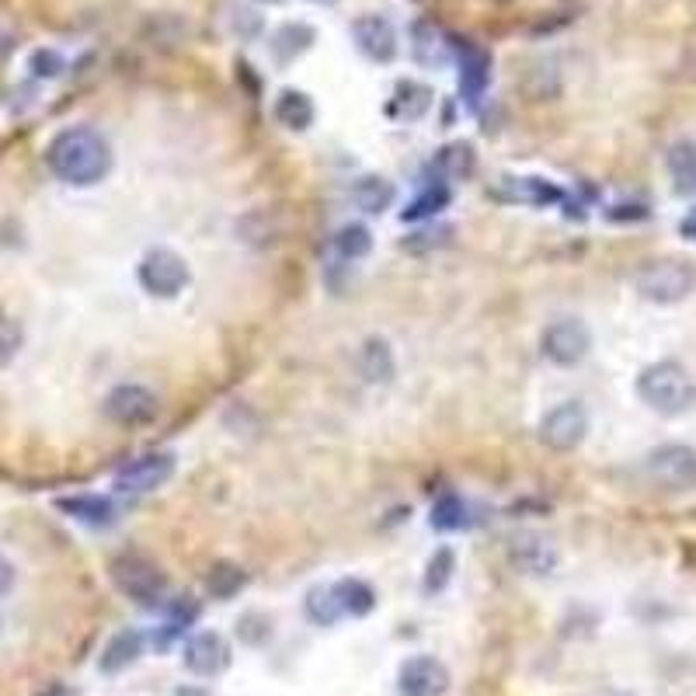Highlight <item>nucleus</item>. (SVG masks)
<instances>
[{
	"label": "nucleus",
	"mask_w": 696,
	"mask_h": 696,
	"mask_svg": "<svg viewBox=\"0 0 696 696\" xmlns=\"http://www.w3.org/2000/svg\"><path fill=\"white\" fill-rule=\"evenodd\" d=\"M46 161L53 174L67 185H94L112 168V150L105 137L94 133L88 125H70L53 137L46 150Z\"/></svg>",
	"instance_id": "f257e3e1"
},
{
	"label": "nucleus",
	"mask_w": 696,
	"mask_h": 696,
	"mask_svg": "<svg viewBox=\"0 0 696 696\" xmlns=\"http://www.w3.org/2000/svg\"><path fill=\"white\" fill-rule=\"evenodd\" d=\"M637 397L648 404L652 411H658V415H683V411L693 404L696 391H693V380L686 376L683 366L655 363L648 370H640Z\"/></svg>",
	"instance_id": "f03ea898"
},
{
	"label": "nucleus",
	"mask_w": 696,
	"mask_h": 696,
	"mask_svg": "<svg viewBox=\"0 0 696 696\" xmlns=\"http://www.w3.org/2000/svg\"><path fill=\"white\" fill-rule=\"evenodd\" d=\"M112 582L122 596H129L140 606H161L168 592V578L161 575L158 564L143 554H119L112 561Z\"/></svg>",
	"instance_id": "7ed1b4c3"
},
{
	"label": "nucleus",
	"mask_w": 696,
	"mask_h": 696,
	"mask_svg": "<svg viewBox=\"0 0 696 696\" xmlns=\"http://www.w3.org/2000/svg\"><path fill=\"white\" fill-rule=\"evenodd\" d=\"M644 474L662 492H689L696 487V450L683 443L658 446L644 460Z\"/></svg>",
	"instance_id": "20e7f679"
},
{
	"label": "nucleus",
	"mask_w": 696,
	"mask_h": 696,
	"mask_svg": "<svg viewBox=\"0 0 696 696\" xmlns=\"http://www.w3.org/2000/svg\"><path fill=\"white\" fill-rule=\"evenodd\" d=\"M140 286L150 296L171 300L189 286V265L182 254H174L171 248H153L143 254L140 262Z\"/></svg>",
	"instance_id": "39448f33"
},
{
	"label": "nucleus",
	"mask_w": 696,
	"mask_h": 696,
	"mask_svg": "<svg viewBox=\"0 0 696 696\" xmlns=\"http://www.w3.org/2000/svg\"><path fill=\"white\" fill-rule=\"evenodd\" d=\"M693 290V272L679 262H655L640 269L637 275V293L652 303H679Z\"/></svg>",
	"instance_id": "423d86ee"
},
{
	"label": "nucleus",
	"mask_w": 696,
	"mask_h": 696,
	"mask_svg": "<svg viewBox=\"0 0 696 696\" xmlns=\"http://www.w3.org/2000/svg\"><path fill=\"white\" fill-rule=\"evenodd\" d=\"M539 349H544V355L551 359V363H557V366H578L582 359L588 355V349H592V334H588V327L582 321L561 317V321H554L544 331Z\"/></svg>",
	"instance_id": "0eeeda50"
},
{
	"label": "nucleus",
	"mask_w": 696,
	"mask_h": 696,
	"mask_svg": "<svg viewBox=\"0 0 696 696\" xmlns=\"http://www.w3.org/2000/svg\"><path fill=\"white\" fill-rule=\"evenodd\" d=\"M585 432H588V415H585V407L575 404V401L557 404L554 411H547L544 422H539V440L557 453H568V450L582 446Z\"/></svg>",
	"instance_id": "6e6552de"
},
{
	"label": "nucleus",
	"mask_w": 696,
	"mask_h": 696,
	"mask_svg": "<svg viewBox=\"0 0 696 696\" xmlns=\"http://www.w3.org/2000/svg\"><path fill=\"white\" fill-rule=\"evenodd\" d=\"M397 686H401V696H446L450 668L432 655H415L401 665Z\"/></svg>",
	"instance_id": "1a4fd4ad"
},
{
	"label": "nucleus",
	"mask_w": 696,
	"mask_h": 696,
	"mask_svg": "<svg viewBox=\"0 0 696 696\" xmlns=\"http://www.w3.org/2000/svg\"><path fill=\"white\" fill-rule=\"evenodd\" d=\"M182 662H185V668L192 676L213 679L230 665V648H226V640L216 631H199V634H192L185 640Z\"/></svg>",
	"instance_id": "9d476101"
},
{
	"label": "nucleus",
	"mask_w": 696,
	"mask_h": 696,
	"mask_svg": "<svg viewBox=\"0 0 696 696\" xmlns=\"http://www.w3.org/2000/svg\"><path fill=\"white\" fill-rule=\"evenodd\" d=\"M105 415L115 425H147L158 415V397L140 383H122L105 397Z\"/></svg>",
	"instance_id": "9b49d317"
},
{
	"label": "nucleus",
	"mask_w": 696,
	"mask_h": 696,
	"mask_svg": "<svg viewBox=\"0 0 696 696\" xmlns=\"http://www.w3.org/2000/svg\"><path fill=\"white\" fill-rule=\"evenodd\" d=\"M171 474H174V456L171 453H150V456L125 463V467L119 471V477H115V484H119V492L147 495V492H153V487H161Z\"/></svg>",
	"instance_id": "f8f14e48"
},
{
	"label": "nucleus",
	"mask_w": 696,
	"mask_h": 696,
	"mask_svg": "<svg viewBox=\"0 0 696 696\" xmlns=\"http://www.w3.org/2000/svg\"><path fill=\"white\" fill-rule=\"evenodd\" d=\"M352 39L359 49H363V57H370L373 63H391L397 57V32H394V24L380 14L355 18Z\"/></svg>",
	"instance_id": "ddd939ff"
},
{
	"label": "nucleus",
	"mask_w": 696,
	"mask_h": 696,
	"mask_svg": "<svg viewBox=\"0 0 696 696\" xmlns=\"http://www.w3.org/2000/svg\"><path fill=\"white\" fill-rule=\"evenodd\" d=\"M140 655H143V634H140V631H119V634L105 644V652H101L98 668H101L105 676H119L122 668H129Z\"/></svg>",
	"instance_id": "4468645a"
},
{
	"label": "nucleus",
	"mask_w": 696,
	"mask_h": 696,
	"mask_svg": "<svg viewBox=\"0 0 696 696\" xmlns=\"http://www.w3.org/2000/svg\"><path fill=\"white\" fill-rule=\"evenodd\" d=\"M512 564L526 575H551L557 568V551L539 536H526L512 547Z\"/></svg>",
	"instance_id": "2eb2a0df"
},
{
	"label": "nucleus",
	"mask_w": 696,
	"mask_h": 696,
	"mask_svg": "<svg viewBox=\"0 0 696 696\" xmlns=\"http://www.w3.org/2000/svg\"><path fill=\"white\" fill-rule=\"evenodd\" d=\"M314 29L311 24H303V21H290V24H282V29L272 36V57L279 60V63H293L296 57H303L306 49L314 46Z\"/></svg>",
	"instance_id": "dca6fc26"
},
{
	"label": "nucleus",
	"mask_w": 696,
	"mask_h": 696,
	"mask_svg": "<svg viewBox=\"0 0 696 696\" xmlns=\"http://www.w3.org/2000/svg\"><path fill=\"white\" fill-rule=\"evenodd\" d=\"M359 373L370 383H391L394 380V352L383 339H366L359 349Z\"/></svg>",
	"instance_id": "f3484780"
},
{
	"label": "nucleus",
	"mask_w": 696,
	"mask_h": 696,
	"mask_svg": "<svg viewBox=\"0 0 696 696\" xmlns=\"http://www.w3.org/2000/svg\"><path fill=\"white\" fill-rule=\"evenodd\" d=\"M668 174H673V185L679 195H693L696 192V143L689 140H679L668 147Z\"/></svg>",
	"instance_id": "a211bd4d"
},
{
	"label": "nucleus",
	"mask_w": 696,
	"mask_h": 696,
	"mask_svg": "<svg viewBox=\"0 0 696 696\" xmlns=\"http://www.w3.org/2000/svg\"><path fill=\"white\" fill-rule=\"evenodd\" d=\"M352 202L363 213H383V210H391L394 205V185L386 182V178L366 174L352 185Z\"/></svg>",
	"instance_id": "6ab92c4d"
},
{
	"label": "nucleus",
	"mask_w": 696,
	"mask_h": 696,
	"mask_svg": "<svg viewBox=\"0 0 696 696\" xmlns=\"http://www.w3.org/2000/svg\"><path fill=\"white\" fill-rule=\"evenodd\" d=\"M487 77H492V60H487L481 49H463V57H460V91L467 94V101H477L484 94Z\"/></svg>",
	"instance_id": "aec40b11"
},
{
	"label": "nucleus",
	"mask_w": 696,
	"mask_h": 696,
	"mask_svg": "<svg viewBox=\"0 0 696 696\" xmlns=\"http://www.w3.org/2000/svg\"><path fill=\"white\" fill-rule=\"evenodd\" d=\"M275 119L286 129H296L300 133V129H306L314 122V101L306 98L303 91H293V88L282 91L279 101H275Z\"/></svg>",
	"instance_id": "412c9836"
},
{
	"label": "nucleus",
	"mask_w": 696,
	"mask_h": 696,
	"mask_svg": "<svg viewBox=\"0 0 696 696\" xmlns=\"http://www.w3.org/2000/svg\"><path fill=\"white\" fill-rule=\"evenodd\" d=\"M331 588H334V599H339L345 616H366L376 606L373 588L366 582H359V578H342L339 585H331Z\"/></svg>",
	"instance_id": "4be33fe9"
},
{
	"label": "nucleus",
	"mask_w": 696,
	"mask_h": 696,
	"mask_svg": "<svg viewBox=\"0 0 696 696\" xmlns=\"http://www.w3.org/2000/svg\"><path fill=\"white\" fill-rule=\"evenodd\" d=\"M60 508L67 515L81 523H91V526H105L112 523V505L101 498V495H77V498H60Z\"/></svg>",
	"instance_id": "5701e85b"
},
{
	"label": "nucleus",
	"mask_w": 696,
	"mask_h": 696,
	"mask_svg": "<svg viewBox=\"0 0 696 696\" xmlns=\"http://www.w3.org/2000/svg\"><path fill=\"white\" fill-rule=\"evenodd\" d=\"M415 60L425 67H443L450 60V42L432 24H415Z\"/></svg>",
	"instance_id": "b1692460"
},
{
	"label": "nucleus",
	"mask_w": 696,
	"mask_h": 696,
	"mask_svg": "<svg viewBox=\"0 0 696 696\" xmlns=\"http://www.w3.org/2000/svg\"><path fill=\"white\" fill-rule=\"evenodd\" d=\"M432 105V91L425 84H415V81H401L397 84V98H394V112L404 115V119H418L425 115Z\"/></svg>",
	"instance_id": "393cba45"
},
{
	"label": "nucleus",
	"mask_w": 696,
	"mask_h": 696,
	"mask_svg": "<svg viewBox=\"0 0 696 696\" xmlns=\"http://www.w3.org/2000/svg\"><path fill=\"white\" fill-rule=\"evenodd\" d=\"M306 616L321 627L339 624L345 613H342L339 599H334V588H311L306 592Z\"/></svg>",
	"instance_id": "a878e982"
},
{
	"label": "nucleus",
	"mask_w": 696,
	"mask_h": 696,
	"mask_svg": "<svg viewBox=\"0 0 696 696\" xmlns=\"http://www.w3.org/2000/svg\"><path fill=\"white\" fill-rule=\"evenodd\" d=\"M435 164H440L443 178H467V174H474V164H477L474 147L471 143H450V147L440 150V161Z\"/></svg>",
	"instance_id": "bb28decb"
},
{
	"label": "nucleus",
	"mask_w": 696,
	"mask_h": 696,
	"mask_svg": "<svg viewBox=\"0 0 696 696\" xmlns=\"http://www.w3.org/2000/svg\"><path fill=\"white\" fill-rule=\"evenodd\" d=\"M373 248V238L363 223H349L339 230V238H334V251H339L345 262H355V258H366Z\"/></svg>",
	"instance_id": "cd10ccee"
},
{
	"label": "nucleus",
	"mask_w": 696,
	"mask_h": 696,
	"mask_svg": "<svg viewBox=\"0 0 696 696\" xmlns=\"http://www.w3.org/2000/svg\"><path fill=\"white\" fill-rule=\"evenodd\" d=\"M463 523H467V508H463V502L456 495H443L440 502L432 505V526L435 529H460Z\"/></svg>",
	"instance_id": "c85d7f7f"
},
{
	"label": "nucleus",
	"mask_w": 696,
	"mask_h": 696,
	"mask_svg": "<svg viewBox=\"0 0 696 696\" xmlns=\"http://www.w3.org/2000/svg\"><path fill=\"white\" fill-rule=\"evenodd\" d=\"M241 585H244V572H241V568H234V564L220 561L216 568L210 572V592H213L216 599H230Z\"/></svg>",
	"instance_id": "c756f323"
},
{
	"label": "nucleus",
	"mask_w": 696,
	"mask_h": 696,
	"mask_svg": "<svg viewBox=\"0 0 696 696\" xmlns=\"http://www.w3.org/2000/svg\"><path fill=\"white\" fill-rule=\"evenodd\" d=\"M450 578H453V551L450 547H440V551L432 554V561H428L425 592H428V596H432V592H443Z\"/></svg>",
	"instance_id": "7c9ffc66"
},
{
	"label": "nucleus",
	"mask_w": 696,
	"mask_h": 696,
	"mask_svg": "<svg viewBox=\"0 0 696 696\" xmlns=\"http://www.w3.org/2000/svg\"><path fill=\"white\" fill-rule=\"evenodd\" d=\"M515 199H523V202H533V205H547V202H557L561 192L547 182H539V178H520L515 182Z\"/></svg>",
	"instance_id": "2f4dec72"
},
{
	"label": "nucleus",
	"mask_w": 696,
	"mask_h": 696,
	"mask_svg": "<svg viewBox=\"0 0 696 696\" xmlns=\"http://www.w3.org/2000/svg\"><path fill=\"white\" fill-rule=\"evenodd\" d=\"M446 199H450V192H446V189H428V192H422L415 202L407 205V210H404V220H422V216L440 213L443 205H446Z\"/></svg>",
	"instance_id": "473e14b6"
},
{
	"label": "nucleus",
	"mask_w": 696,
	"mask_h": 696,
	"mask_svg": "<svg viewBox=\"0 0 696 696\" xmlns=\"http://www.w3.org/2000/svg\"><path fill=\"white\" fill-rule=\"evenodd\" d=\"M21 342H24L21 327L8 317H0V366L11 363V359L18 355V349H21Z\"/></svg>",
	"instance_id": "72a5a7b5"
},
{
	"label": "nucleus",
	"mask_w": 696,
	"mask_h": 696,
	"mask_svg": "<svg viewBox=\"0 0 696 696\" xmlns=\"http://www.w3.org/2000/svg\"><path fill=\"white\" fill-rule=\"evenodd\" d=\"M453 230L450 226H432V230H418V234H411L404 241V251H432V248H443L450 241Z\"/></svg>",
	"instance_id": "f704fd0d"
},
{
	"label": "nucleus",
	"mask_w": 696,
	"mask_h": 696,
	"mask_svg": "<svg viewBox=\"0 0 696 696\" xmlns=\"http://www.w3.org/2000/svg\"><path fill=\"white\" fill-rule=\"evenodd\" d=\"M29 67H32L36 77H60L63 73V57L57 53V49H36Z\"/></svg>",
	"instance_id": "c9c22d12"
},
{
	"label": "nucleus",
	"mask_w": 696,
	"mask_h": 696,
	"mask_svg": "<svg viewBox=\"0 0 696 696\" xmlns=\"http://www.w3.org/2000/svg\"><path fill=\"white\" fill-rule=\"evenodd\" d=\"M234 32L244 36V39L258 36V32H262V18H258L254 11H248V8L234 11Z\"/></svg>",
	"instance_id": "e433bc0d"
},
{
	"label": "nucleus",
	"mask_w": 696,
	"mask_h": 696,
	"mask_svg": "<svg viewBox=\"0 0 696 696\" xmlns=\"http://www.w3.org/2000/svg\"><path fill=\"white\" fill-rule=\"evenodd\" d=\"M11 588H14V568L8 557H0V599H4Z\"/></svg>",
	"instance_id": "4c0bfd02"
},
{
	"label": "nucleus",
	"mask_w": 696,
	"mask_h": 696,
	"mask_svg": "<svg viewBox=\"0 0 696 696\" xmlns=\"http://www.w3.org/2000/svg\"><path fill=\"white\" fill-rule=\"evenodd\" d=\"M679 230H683V238H689V241H696V210L679 223Z\"/></svg>",
	"instance_id": "58836bf2"
},
{
	"label": "nucleus",
	"mask_w": 696,
	"mask_h": 696,
	"mask_svg": "<svg viewBox=\"0 0 696 696\" xmlns=\"http://www.w3.org/2000/svg\"><path fill=\"white\" fill-rule=\"evenodd\" d=\"M174 696H213L210 689H202V686H178Z\"/></svg>",
	"instance_id": "ea45409f"
},
{
	"label": "nucleus",
	"mask_w": 696,
	"mask_h": 696,
	"mask_svg": "<svg viewBox=\"0 0 696 696\" xmlns=\"http://www.w3.org/2000/svg\"><path fill=\"white\" fill-rule=\"evenodd\" d=\"M11 53V36L8 32H0V60H4Z\"/></svg>",
	"instance_id": "a19ab883"
},
{
	"label": "nucleus",
	"mask_w": 696,
	"mask_h": 696,
	"mask_svg": "<svg viewBox=\"0 0 696 696\" xmlns=\"http://www.w3.org/2000/svg\"><path fill=\"white\" fill-rule=\"evenodd\" d=\"M314 4H339V0H314Z\"/></svg>",
	"instance_id": "79ce46f5"
},
{
	"label": "nucleus",
	"mask_w": 696,
	"mask_h": 696,
	"mask_svg": "<svg viewBox=\"0 0 696 696\" xmlns=\"http://www.w3.org/2000/svg\"><path fill=\"white\" fill-rule=\"evenodd\" d=\"M609 696H624V693H609Z\"/></svg>",
	"instance_id": "37998d69"
},
{
	"label": "nucleus",
	"mask_w": 696,
	"mask_h": 696,
	"mask_svg": "<svg viewBox=\"0 0 696 696\" xmlns=\"http://www.w3.org/2000/svg\"><path fill=\"white\" fill-rule=\"evenodd\" d=\"M269 4H275V0H269Z\"/></svg>",
	"instance_id": "c03bdc74"
}]
</instances>
